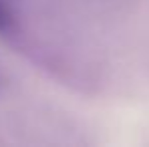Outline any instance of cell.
<instances>
[{
  "instance_id": "1",
  "label": "cell",
  "mask_w": 149,
  "mask_h": 147,
  "mask_svg": "<svg viewBox=\"0 0 149 147\" xmlns=\"http://www.w3.org/2000/svg\"><path fill=\"white\" fill-rule=\"evenodd\" d=\"M16 30V12L12 0H0V36H10Z\"/></svg>"
}]
</instances>
